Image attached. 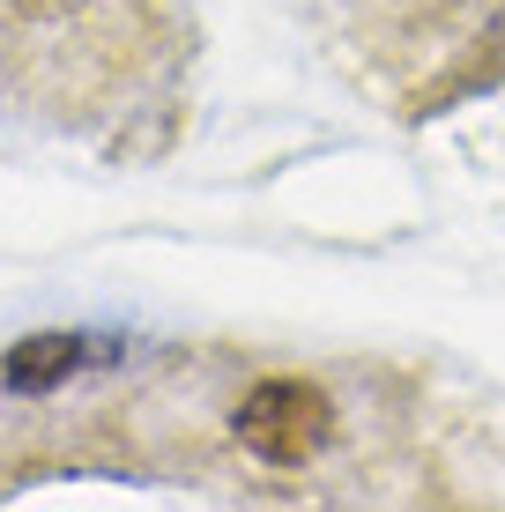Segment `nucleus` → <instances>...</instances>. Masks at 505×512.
I'll return each mask as SVG.
<instances>
[{
  "label": "nucleus",
  "mask_w": 505,
  "mask_h": 512,
  "mask_svg": "<svg viewBox=\"0 0 505 512\" xmlns=\"http://www.w3.org/2000/svg\"><path fill=\"white\" fill-rule=\"evenodd\" d=\"M149 0H0V97L52 127H90L134 82Z\"/></svg>",
  "instance_id": "obj_1"
},
{
  "label": "nucleus",
  "mask_w": 505,
  "mask_h": 512,
  "mask_svg": "<svg viewBox=\"0 0 505 512\" xmlns=\"http://www.w3.org/2000/svg\"><path fill=\"white\" fill-rule=\"evenodd\" d=\"M231 438L260 468H305L335 438V401H327L320 379H298V372L253 379L231 409Z\"/></svg>",
  "instance_id": "obj_2"
},
{
  "label": "nucleus",
  "mask_w": 505,
  "mask_h": 512,
  "mask_svg": "<svg viewBox=\"0 0 505 512\" xmlns=\"http://www.w3.org/2000/svg\"><path fill=\"white\" fill-rule=\"evenodd\" d=\"M75 364H82V342L60 334V327H45V334H23V342L0 357V386H8V394H52V386L75 379Z\"/></svg>",
  "instance_id": "obj_3"
}]
</instances>
